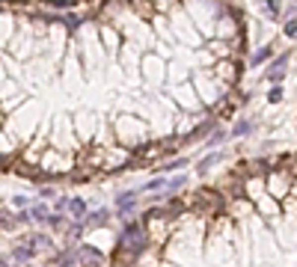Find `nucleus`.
<instances>
[{
	"label": "nucleus",
	"instance_id": "1",
	"mask_svg": "<svg viewBox=\"0 0 297 267\" xmlns=\"http://www.w3.org/2000/svg\"><path fill=\"white\" fill-rule=\"evenodd\" d=\"M247 56L241 0L0 3V172L89 184L173 158L250 98Z\"/></svg>",
	"mask_w": 297,
	"mask_h": 267
},
{
	"label": "nucleus",
	"instance_id": "2",
	"mask_svg": "<svg viewBox=\"0 0 297 267\" xmlns=\"http://www.w3.org/2000/svg\"><path fill=\"white\" fill-rule=\"evenodd\" d=\"M146 244L110 267H297V152L238 158L223 175L158 193Z\"/></svg>",
	"mask_w": 297,
	"mask_h": 267
},
{
	"label": "nucleus",
	"instance_id": "3",
	"mask_svg": "<svg viewBox=\"0 0 297 267\" xmlns=\"http://www.w3.org/2000/svg\"><path fill=\"white\" fill-rule=\"evenodd\" d=\"M3 6H24V9H77L98 0H0Z\"/></svg>",
	"mask_w": 297,
	"mask_h": 267
},
{
	"label": "nucleus",
	"instance_id": "4",
	"mask_svg": "<svg viewBox=\"0 0 297 267\" xmlns=\"http://www.w3.org/2000/svg\"><path fill=\"white\" fill-rule=\"evenodd\" d=\"M77 265H80V267H104V265H107V256H104L98 247L83 244V247L77 250Z\"/></svg>",
	"mask_w": 297,
	"mask_h": 267
},
{
	"label": "nucleus",
	"instance_id": "5",
	"mask_svg": "<svg viewBox=\"0 0 297 267\" xmlns=\"http://www.w3.org/2000/svg\"><path fill=\"white\" fill-rule=\"evenodd\" d=\"M289 59H292V53H280V56L268 65V74H265V77H268L274 86L286 80V74H289Z\"/></svg>",
	"mask_w": 297,
	"mask_h": 267
},
{
	"label": "nucleus",
	"instance_id": "6",
	"mask_svg": "<svg viewBox=\"0 0 297 267\" xmlns=\"http://www.w3.org/2000/svg\"><path fill=\"white\" fill-rule=\"evenodd\" d=\"M113 220V211L110 208H98V211H92V214H86L80 223H83V229L89 232V229H104L107 223Z\"/></svg>",
	"mask_w": 297,
	"mask_h": 267
},
{
	"label": "nucleus",
	"instance_id": "7",
	"mask_svg": "<svg viewBox=\"0 0 297 267\" xmlns=\"http://www.w3.org/2000/svg\"><path fill=\"white\" fill-rule=\"evenodd\" d=\"M137 211V193H119L116 196V214L125 220V217H131Z\"/></svg>",
	"mask_w": 297,
	"mask_h": 267
},
{
	"label": "nucleus",
	"instance_id": "8",
	"mask_svg": "<svg viewBox=\"0 0 297 267\" xmlns=\"http://www.w3.org/2000/svg\"><path fill=\"white\" fill-rule=\"evenodd\" d=\"M271 56H274V45H265V48H259V51H253V53L247 56V65H250V68H259V65H265Z\"/></svg>",
	"mask_w": 297,
	"mask_h": 267
},
{
	"label": "nucleus",
	"instance_id": "9",
	"mask_svg": "<svg viewBox=\"0 0 297 267\" xmlns=\"http://www.w3.org/2000/svg\"><path fill=\"white\" fill-rule=\"evenodd\" d=\"M223 158H226V152H211L208 158H202V160L196 163V175H208V172H211V169L223 160Z\"/></svg>",
	"mask_w": 297,
	"mask_h": 267
},
{
	"label": "nucleus",
	"instance_id": "10",
	"mask_svg": "<svg viewBox=\"0 0 297 267\" xmlns=\"http://www.w3.org/2000/svg\"><path fill=\"white\" fill-rule=\"evenodd\" d=\"M74 220H83L86 214H89V208H86V202L83 199H68V208H65Z\"/></svg>",
	"mask_w": 297,
	"mask_h": 267
},
{
	"label": "nucleus",
	"instance_id": "11",
	"mask_svg": "<svg viewBox=\"0 0 297 267\" xmlns=\"http://www.w3.org/2000/svg\"><path fill=\"white\" fill-rule=\"evenodd\" d=\"M68 223H71V220H68L65 214H59V211H57V214H48V220H45V226H51L54 232H62V229H68Z\"/></svg>",
	"mask_w": 297,
	"mask_h": 267
},
{
	"label": "nucleus",
	"instance_id": "12",
	"mask_svg": "<svg viewBox=\"0 0 297 267\" xmlns=\"http://www.w3.org/2000/svg\"><path fill=\"white\" fill-rule=\"evenodd\" d=\"M18 226V214H9L3 205H0V232H9V229H15Z\"/></svg>",
	"mask_w": 297,
	"mask_h": 267
},
{
	"label": "nucleus",
	"instance_id": "13",
	"mask_svg": "<svg viewBox=\"0 0 297 267\" xmlns=\"http://www.w3.org/2000/svg\"><path fill=\"white\" fill-rule=\"evenodd\" d=\"M27 244L36 247V250H45V247H51V238H48L45 232H33V235L27 238Z\"/></svg>",
	"mask_w": 297,
	"mask_h": 267
},
{
	"label": "nucleus",
	"instance_id": "14",
	"mask_svg": "<svg viewBox=\"0 0 297 267\" xmlns=\"http://www.w3.org/2000/svg\"><path fill=\"white\" fill-rule=\"evenodd\" d=\"M259 6H265V12L271 18H280V9H283V0H256Z\"/></svg>",
	"mask_w": 297,
	"mask_h": 267
},
{
	"label": "nucleus",
	"instance_id": "15",
	"mask_svg": "<svg viewBox=\"0 0 297 267\" xmlns=\"http://www.w3.org/2000/svg\"><path fill=\"white\" fill-rule=\"evenodd\" d=\"M33 250H36V247H12V259L30 262V259H33Z\"/></svg>",
	"mask_w": 297,
	"mask_h": 267
},
{
	"label": "nucleus",
	"instance_id": "16",
	"mask_svg": "<svg viewBox=\"0 0 297 267\" xmlns=\"http://www.w3.org/2000/svg\"><path fill=\"white\" fill-rule=\"evenodd\" d=\"M253 125H256L253 119H244V122H238V125L232 128V137H244V134H250V131H253Z\"/></svg>",
	"mask_w": 297,
	"mask_h": 267
},
{
	"label": "nucleus",
	"instance_id": "17",
	"mask_svg": "<svg viewBox=\"0 0 297 267\" xmlns=\"http://www.w3.org/2000/svg\"><path fill=\"white\" fill-rule=\"evenodd\" d=\"M283 83H277V86H271V92H268V104H280L283 101Z\"/></svg>",
	"mask_w": 297,
	"mask_h": 267
},
{
	"label": "nucleus",
	"instance_id": "18",
	"mask_svg": "<svg viewBox=\"0 0 297 267\" xmlns=\"http://www.w3.org/2000/svg\"><path fill=\"white\" fill-rule=\"evenodd\" d=\"M30 217H33L36 223H45V220H48V208H45V205H33V208H30Z\"/></svg>",
	"mask_w": 297,
	"mask_h": 267
},
{
	"label": "nucleus",
	"instance_id": "19",
	"mask_svg": "<svg viewBox=\"0 0 297 267\" xmlns=\"http://www.w3.org/2000/svg\"><path fill=\"white\" fill-rule=\"evenodd\" d=\"M184 184H187V178H184V175H178V178H173V181H167V187H170V193H178V190H184Z\"/></svg>",
	"mask_w": 297,
	"mask_h": 267
},
{
	"label": "nucleus",
	"instance_id": "20",
	"mask_svg": "<svg viewBox=\"0 0 297 267\" xmlns=\"http://www.w3.org/2000/svg\"><path fill=\"white\" fill-rule=\"evenodd\" d=\"M164 187H167V178H161V175H158V178H152L143 190H152V193H155V190H164Z\"/></svg>",
	"mask_w": 297,
	"mask_h": 267
},
{
	"label": "nucleus",
	"instance_id": "21",
	"mask_svg": "<svg viewBox=\"0 0 297 267\" xmlns=\"http://www.w3.org/2000/svg\"><path fill=\"white\" fill-rule=\"evenodd\" d=\"M223 140H226V131H220V128H217V131L208 137V146H217V143H223Z\"/></svg>",
	"mask_w": 297,
	"mask_h": 267
},
{
	"label": "nucleus",
	"instance_id": "22",
	"mask_svg": "<svg viewBox=\"0 0 297 267\" xmlns=\"http://www.w3.org/2000/svg\"><path fill=\"white\" fill-rule=\"evenodd\" d=\"M283 33H286L289 39H297V21H286V27H283Z\"/></svg>",
	"mask_w": 297,
	"mask_h": 267
},
{
	"label": "nucleus",
	"instance_id": "23",
	"mask_svg": "<svg viewBox=\"0 0 297 267\" xmlns=\"http://www.w3.org/2000/svg\"><path fill=\"white\" fill-rule=\"evenodd\" d=\"M39 196H42V199H54V196H57V190L45 184V187H39Z\"/></svg>",
	"mask_w": 297,
	"mask_h": 267
},
{
	"label": "nucleus",
	"instance_id": "24",
	"mask_svg": "<svg viewBox=\"0 0 297 267\" xmlns=\"http://www.w3.org/2000/svg\"><path fill=\"white\" fill-rule=\"evenodd\" d=\"M54 208H57V211L62 214V211L68 208V199H62V196H57V199H54Z\"/></svg>",
	"mask_w": 297,
	"mask_h": 267
},
{
	"label": "nucleus",
	"instance_id": "25",
	"mask_svg": "<svg viewBox=\"0 0 297 267\" xmlns=\"http://www.w3.org/2000/svg\"><path fill=\"white\" fill-rule=\"evenodd\" d=\"M12 205H15V208H27V205H30V199H27V196H15V199H12Z\"/></svg>",
	"mask_w": 297,
	"mask_h": 267
},
{
	"label": "nucleus",
	"instance_id": "26",
	"mask_svg": "<svg viewBox=\"0 0 297 267\" xmlns=\"http://www.w3.org/2000/svg\"><path fill=\"white\" fill-rule=\"evenodd\" d=\"M57 267H74V262H57Z\"/></svg>",
	"mask_w": 297,
	"mask_h": 267
},
{
	"label": "nucleus",
	"instance_id": "27",
	"mask_svg": "<svg viewBox=\"0 0 297 267\" xmlns=\"http://www.w3.org/2000/svg\"><path fill=\"white\" fill-rule=\"evenodd\" d=\"M0 267H12V265H9V262H3V259H0Z\"/></svg>",
	"mask_w": 297,
	"mask_h": 267
},
{
	"label": "nucleus",
	"instance_id": "28",
	"mask_svg": "<svg viewBox=\"0 0 297 267\" xmlns=\"http://www.w3.org/2000/svg\"><path fill=\"white\" fill-rule=\"evenodd\" d=\"M0 205H3V202H0Z\"/></svg>",
	"mask_w": 297,
	"mask_h": 267
}]
</instances>
